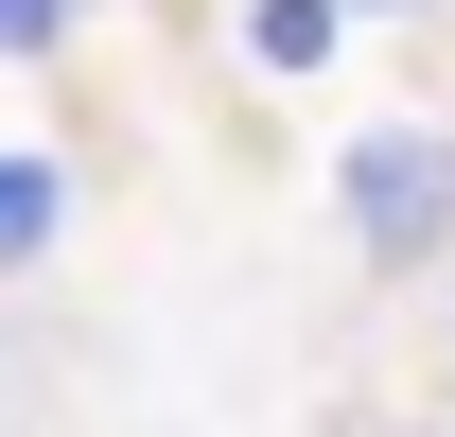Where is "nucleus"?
<instances>
[{
	"instance_id": "1",
	"label": "nucleus",
	"mask_w": 455,
	"mask_h": 437,
	"mask_svg": "<svg viewBox=\"0 0 455 437\" xmlns=\"http://www.w3.org/2000/svg\"><path fill=\"white\" fill-rule=\"evenodd\" d=\"M333 193H350V245H368V263H438L455 245V140L438 123H368L333 158Z\"/></svg>"
},
{
	"instance_id": "5",
	"label": "nucleus",
	"mask_w": 455,
	"mask_h": 437,
	"mask_svg": "<svg viewBox=\"0 0 455 437\" xmlns=\"http://www.w3.org/2000/svg\"><path fill=\"white\" fill-rule=\"evenodd\" d=\"M350 18H420V0H350Z\"/></svg>"
},
{
	"instance_id": "3",
	"label": "nucleus",
	"mask_w": 455,
	"mask_h": 437,
	"mask_svg": "<svg viewBox=\"0 0 455 437\" xmlns=\"http://www.w3.org/2000/svg\"><path fill=\"white\" fill-rule=\"evenodd\" d=\"M0 263H53V158H0Z\"/></svg>"
},
{
	"instance_id": "4",
	"label": "nucleus",
	"mask_w": 455,
	"mask_h": 437,
	"mask_svg": "<svg viewBox=\"0 0 455 437\" xmlns=\"http://www.w3.org/2000/svg\"><path fill=\"white\" fill-rule=\"evenodd\" d=\"M70 18H88V0H0V36H18V53H70Z\"/></svg>"
},
{
	"instance_id": "2",
	"label": "nucleus",
	"mask_w": 455,
	"mask_h": 437,
	"mask_svg": "<svg viewBox=\"0 0 455 437\" xmlns=\"http://www.w3.org/2000/svg\"><path fill=\"white\" fill-rule=\"evenodd\" d=\"M333 36H350V0H245V70H333Z\"/></svg>"
}]
</instances>
